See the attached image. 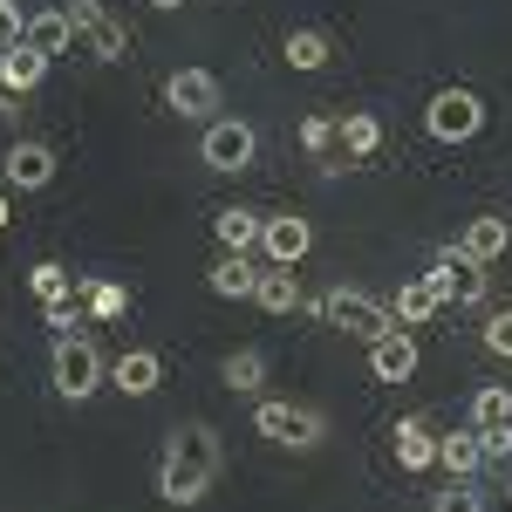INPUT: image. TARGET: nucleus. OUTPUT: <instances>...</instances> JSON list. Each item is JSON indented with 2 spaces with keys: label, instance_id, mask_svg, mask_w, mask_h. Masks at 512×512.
Wrapping results in <instances>:
<instances>
[{
  "label": "nucleus",
  "instance_id": "12",
  "mask_svg": "<svg viewBox=\"0 0 512 512\" xmlns=\"http://www.w3.org/2000/svg\"><path fill=\"white\" fill-rule=\"evenodd\" d=\"M41 76H48V55L28 48V41H14V48L0 55V103H14V96L41 89Z\"/></svg>",
  "mask_w": 512,
  "mask_h": 512
},
{
  "label": "nucleus",
  "instance_id": "22",
  "mask_svg": "<svg viewBox=\"0 0 512 512\" xmlns=\"http://www.w3.org/2000/svg\"><path fill=\"white\" fill-rule=\"evenodd\" d=\"M506 424H512V390L506 383L472 390V431H506Z\"/></svg>",
  "mask_w": 512,
  "mask_h": 512
},
{
  "label": "nucleus",
  "instance_id": "4",
  "mask_svg": "<svg viewBox=\"0 0 512 512\" xmlns=\"http://www.w3.org/2000/svg\"><path fill=\"white\" fill-rule=\"evenodd\" d=\"M424 130H431L437 144H472L478 130H485V103H478L472 89H437L431 110H424Z\"/></svg>",
  "mask_w": 512,
  "mask_h": 512
},
{
  "label": "nucleus",
  "instance_id": "1",
  "mask_svg": "<svg viewBox=\"0 0 512 512\" xmlns=\"http://www.w3.org/2000/svg\"><path fill=\"white\" fill-rule=\"evenodd\" d=\"M253 431L267 437V444H280V451H315L321 437H328V417H321L315 403H294V396H260Z\"/></svg>",
  "mask_w": 512,
  "mask_h": 512
},
{
  "label": "nucleus",
  "instance_id": "37",
  "mask_svg": "<svg viewBox=\"0 0 512 512\" xmlns=\"http://www.w3.org/2000/svg\"><path fill=\"white\" fill-rule=\"evenodd\" d=\"M151 7H185V0H151Z\"/></svg>",
  "mask_w": 512,
  "mask_h": 512
},
{
  "label": "nucleus",
  "instance_id": "20",
  "mask_svg": "<svg viewBox=\"0 0 512 512\" xmlns=\"http://www.w3.org/2000/svg\"><path fill=\"white\" fill-rule=\"evenodd\" d=\"M437 465H444L451 478L485 472V437H478V431H451V437H437Z\"/></svg>",
  "mask_w": 512,
  "mask_h": 512
},
{
  "label": "nucleus",
  "instance_id": "27",
  "mask_svg": "<svg viewBox=\"0 0 512 512\" xmlns=\"http://www.w3.org/2000/svg\"><path fill=\"white\" fill-rule=\"evenodd\" d=\"M376 144H383V123L369 117V110H349L342 117V151L349 158H376Z\"/></svg>",
  "mask_w": 512,
  "mask_h": 512
},
{
  "label": "nucleus",
  "instance_id": "3",
  "mask_svg": "<svg viewBox=\"0 0 512 512\" xmlns=\"http://www.w3.org/2000/svg\"><path fill=\"white\" fill-rule=\"evenodd\" d=\"M424 287L437 294V308H478L485 301V260H472L465 246H444L431 260V274H424Z\"/></svg>",
  "mask_w": 512,
  "mask_h": 512
},
{
  "label": "nucleus",
  "instance_id": "16",
  "mask_svg": "<svg viewBox=\"0 0 512 512\" xmlns=\"http://www.w3.org/2000/svg\"><path fill=\"white\" fill-rule=\"evenodd\" d=\"M458 246H465L472 260H485V267H492V260H499V253L512 246V219H506V212H478V219H465Z\"/></svg>",
  "mask_w": 512,
  "mask_h": 512
},
{
  "label": "nucleus",
  "instance_id": "36",
  "mask_svg": "<svg viewBox=\"0 0 512 512\" xmlns=\"http://www.w3.org/2000/svg\"><path fill=\"white\" fill-rule=\"evenodd\" d=\"M7 219H14V205H7V192H0V233H7Z\"/></svg>",
  "mask_w": 512,
  "mask_h": 512
},
{
  "label": "nucleus",
  "instance_id": "21",
  "mask_svg": "<svg viewBox=\"0 0 512 512\" xmlns=\"http://www.w3.org/2000/svg\"><path fill=\"white\" fill-rule=\"evenodd\" d=\"M253 301H260L267 315H294V308H301V280H294V267H260Z\"/></svg>",
  "mask_w": 512,
  "mask_h": 512
},
{
  "label": "nucleus",
  "instance_id": "19",
  "mask_svg": "<svg viewBox=\"0 0 512 512\" xmlns=\"http://www.w3.org/2000/svg\"><path fill=\"white\" fill-rule=\"evenodd\" d=\"M28 48H41V55H62L69 41H76V21H69V7H41V14H28Z\"/></svg>",
  "mask_w": 512,
  "mask_h": 512
},
{
  "label": "nucleus",
  "instance_id": "14",
  "mask_svg": "<svg viewBox=\"0 0 512 512\" xmlns=\"http://www.w3.org/2000/svg\"><path fill=\"white\" fill-rule=\"evenodd\" d=\"M110 383H117L123 396H151L164 383V355L158 349H123L117 362H110Z\"/></svg>",
  "mask_w": 512,
  "mask_h": 512
},
{
  "label": "nucleus",
  "instance_id": "13",
  "mask_svg": "<svg viewBox=\"0 0 512 512\" xmlns=\"http://www.w3.org/2000/svg\"><path fill=\"white\" fill-rule=\"evenodd\" d=\"M164 451H171V458H192V465H205V472L226 465V444H219L212 424H171V431H164Z\"/></svg>",
  "mask_w": 512,
  "mask_h": 512
},
{
  "label": "nucleus",
  "instance_id": "33",
  "mask_svg": "<svg viewBox=\"0 0 512 512\" xmlns=\"http://www.w3.org/2000/svg\"><path fill=\"white\" fill-rule=\"evenodd\" d=\"M41 328H48L55 342H69V335H76V301H48V308H41Z\"/></svg>",
  "mask_w": 512,
  "mask_h": 512
},
{
  "label": "nucleus",
  "instance_id": "26",
  "mask_svg": "<svg viewBox=\"0 0 512 512\" xmlns=\"http://www.w3.org/2000/svg\"><path fill=\"white\" fill-rule=\"evenodd\" d=\"M328 55H335V48H328V35H321V28H287V62H294L301 76H308V69H321Z\"/></svg>",
  "mask_w": 512,
  "mask_h": 512
},
{
  "label": "nucleus",
  "instance_id": "18",
  "mask_svg": "<svg viewBox=\"0 0 512 512\" xmlns=\"http://www.w3.org/2000/svg\"><path fill=\"white\" fill-rule=\"evenodd\" d=\"M260 226H267V212H246V205H219L212 212V233L226 253H253L260 246Z\"/></svg>",
  "mask_w": 512,
  "mask_h": 512
},
{
  "label": "nucleus",
  "instance_id": "35",
  "mask_svg": "<svg viewBox=\"0 0 512 512\" xmlns=\"http://www.w3.org/2000/svg\"><path fill=\"white\" fill-rule=\"evenodd\" d=\"M69 21H76V35L96 28V21H103V0H69Z\"/></svg>",
  "mask_w": 512,
  "mask_h": 512
},
{
  "label": "nucleus",
  "instance_id": "32",
  "mask_svg": "<svg viewBox=\"0 0 512 512\" xmlns=\"http://www.w3.org/2000/svg\"><path fill=\"white\" fill-rule=\"evenodd\" d=\"M431 512H485V499H478L465 478H451V492H437L431 499Z\"/></svg>",
  "mask_w": 512,
  "mask_h": 512
},
{
  "label": "nucleus",
  "instance_id": "24",
  "mask_svg": "<svg viewBox=\"0 0 512 512\" xmlns=\"http://www.w3.org/2000/svg\"><path fill=\"white\" fill-rule=\"evenodd\" d=\"M219 376H226V390L253 396L260 383H267V355H260V349H233L226 362H219Z\"/></svg>",
  "mask_w": 512,
  "mask_h": 512
},
{
  "label": "nucleus",
  "instance_id": "17",
  "mask_svg": "<svg viewBox=\"0 0 512 512\" xmlns=\"http://www.w3.org/2000/svg\"><path fill=\"white\" fill-rule=\"evenodd\" d=\"M205 287H212L219 301H253V287H260V267H253L246 253H219V260H212V274H205Z\"/></svg>",
  "mask_w": 512,
  "mask_h": 512
},
{
  "label": "nucleus",
  "instance_id": "6",
  "mask_svg": "<svg viewBox=\"0 0 512 512\" xmlns=\"http://www.w3.org/2000/svg\"><path fill=\"white\" fill-rule=\"evenodd\" d=\"M253 151H260V137H253V123L246 117H212L205 123V144H198V158L212 164V171H246L253 164Z\"/></svg>",
  "mask_w": 512,
  "mask_h": 512
},
{
  "label": "nucleus",
  "instance_id": "25",
  "mask_svg": "<svg viewBox=\"0 0 512 512\" xmlns=\"http://www.w3.org/2000/svg\"><path fill=\"white\" fill-rule=\"evenodd\" d=\"M28 287H35L41 308H48V301H76V274H69L62 260H35V267H28Z\"/></svg>",
  "mask_w": 512,
  "mask_h": 512
},
{
  "label": "nucleus",
  "instance_id": "5",
  "mask_svg": "<svg viewBox=\"0 0 512 512\" xmlns=\"http://www.w3.org/2000/svg\"><path fill=\"white\" fill-rule=\"evenodd\" d=\"M103 376H110V362L96 355V342H82V335L55 342V396L82 403V396H96V390H103Z\"/></svg>",
  "mask_w": 512,
  "mask_h": 512
},
{
  "label": "nucleus",
  "instance_id": "9",
  "mask_svg": "<svg viewBox=\"0 0 512 512\" xmlns=\"http://www.w3.org/2000/svg\"><path fill=\"white\" fill-rule=\"evenodd\" d=\"M212 478L219 472H205V465H192V458H171V451H164L158 458V499L164 506H198V499L212 492Z\"/></svg>",
  "mask_w": 512,
  "mask_h": 512
},
{
  "label": "nucleus",
  "instance_id": "2",
  "mask_svg": "<svg viewBox=\"0 0 512 512\" xmlns=\"http://www.w3.org/2000/svg\"><path fill=\"white\" fill-rule=\"evenodd\" d=\"M308 315L328 321V328H342V335H355V342H376L383 328H396V315L376 294H362V287H328V294L308 301Z\"/></svg>",
  "mask_w": 512,
  "mask_h": 512
},
{
  "label": "nucleus",
  "instance_id": "7",
  "mask_svg": "<svg viewBox=\"0 0 512 512\" xmlns=\"http://www.w3.org/2000/svg\"><path fill=\"white\" fill-rule=\"evenodd\" d=\"M308 246H315V226H308L301 212H267V226H260V253H267V267H301Z\"/></svg>",
  "mask_w": 512,
  "mask_h": 512
},
{
  "label": "nucleus",
  "instance_id": "31",
  "mask_svg": "<svg viewBox=\"0 0 512 512\" xmlns=\"http://www.w3.org/2000/svg\"><path fill=\"white\" fill-rule=\"evenodd\" d=\"M478 342H485V355H506V362H512V308H499V315L485 321Z\"/></svg>",
  "mask_w": 512,
  "mask_h": 512
},
{
  "label": "nucleus",
  "instance_id": "10",
  "mask_svg": "<svg viewBox=\"0 0 512 512\" xmlns=\"http://www.w3.org/2000/svg\"><path fill=\"white\" fill-rule=\"evenodd\" d=\"M0 171H7V185H21V192H48V185H55V151L35 144V137H21V144H7Z\"/></svg>",
  "mask_w": 512,
  "mask_h": 512
},
{
  "label": "nucleus",
  "instance_id": "11",
  "mask_svg": "<svg viewBox=\"0 0 512 512\" xmlns=\"http://www.w3.org/2000/svg\"><path fill=\"white\" fill-rule=\"evenodd\" d=\"M369 376H376V383H410V376H417V342H410V328H383V335L369 342Z\"/></svg>",
  "mask_w": 512,
  "mask_h": 512
},
{
  "label": "nucleus",
  "instance_id": "29",
  "mask_svg": "<svg viewBox=\"0 0 512 512\" xmlns=\"http://www.w3.org/2000/svg\"><path fill=\"white\" fill-rule=\"evenodd\" d=\"M82 294H89V315L96 321H117L123 308H130V294H123L117 280H82Z\"/></svg>",
  "mask_w": 512,
  "mask_h": 512
},
{
  "label": "nucleus",
  "instance_id": "15",
  "mask_svg": "<svg viewBox=\"0 0 512 512\" xmlns=\"http://www.w3.org/2000/svg\"><path fill=\"white\" fill-rule=\"evenodd\" d=\"M390 451H396L403 472H431L437 465V431L424 424V417H403V424L390 431Z\"/></svg>",
  "mask_w": 512,
  "mask_h": 512
},
{
  "label": "nucleus",
  "instance_id": "34",
  "mask_svg": "<svg viewBox=\"0 0 512 512\" xmlns=\"http://www.w3.org/2000/svg\"><path fill=\"white\" fill-rule=\"evenodd\" d=\"M21 35H28V21H21V7H14V0H0V55H7V48H14Z\"/></svg>",
  "mask_w": 512,
  "mask_h": 512
},
{
  "label": "nucleus",
  "instance_id": "28",
  "mask_svg": "<svg viewBox=\"0 0 512 512\" xmlns=\"http://www.w3.org/2000/svg\"><path fill=\"white\" fill-rule=\"evenodd\" d=\"M82 41H89V55H96V62H123V55H130V28L110 21V14H103L96 28H82Z\"/></svg>",
  "mask_w": 512,
  "mask_h": 512
},
{
  "label": "nucleus",
  "instance_id": "8",
  "mask_svg": "<svg viewBox=\"0 0 512 512\" xmlns=\"http://www.w3.org/2000/svg\"><path fill=\"white\" fill-rule=\"evenodd\" d=\"M164 103H171L178 117H212V110H219V76H212V69H171V76H164Z\"/></svg>",
  "mask_w": 512,
  "mask_h": 512
},
{
  "label": "nucleus",
  "instance_id": "30",
  "mask_svg": "<svg viewBox=\"0 0 512 512\" xmlns=\"http://www.w3.org/2000/svg\"><path fill=\"white\" fill-rule=\"evenodd\" d=\"M301 144H308V151H335V144H342V117H308L301 123Z\"/></svg>",
  "mask_w": 512,
  "mask_h": 512
},
{
  "label": "nucleus",
  "instance_id": "23",
  "mask_svg": "<svg viewBox=\"0 0 512 512\" xmlns=\"http://www.w3.org/2000/svg\"><path fill=\"white\" fill-rule=\"evenodd\" d=\"M390 315H396V328H424V321L437 315V294L424 287V280H403L396 301H390Z\"/></svg>",
  "mask_w": 512,
  "mask_h": 512
}]
</instances>
